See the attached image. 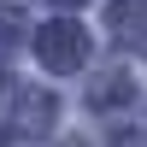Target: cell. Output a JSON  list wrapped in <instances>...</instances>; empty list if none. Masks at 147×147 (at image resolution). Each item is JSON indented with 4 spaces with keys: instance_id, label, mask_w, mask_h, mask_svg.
Returning a JSON list of instances; mask_svg holds the SVG:
<instances>
[{
    "instance_id": "6da1fadb",
    "label": "cell",
    "mask_w": 147,
    "mask_h": 147,
    "mask_svg": "<svg viewBox=\"0 0 147 147\" xmlns=\"http://www.w3.org/2000/svg\"><path fill=\"white\" fill-rule=\"evenodd\" d=\"M35 59H41L47 71H77L82 59H88V35L59 18V24H47V30L35 35Z\"/></svg>"
},
{
    "instance_id": "7a4b0ae2",
    "label": "cell",
    "mask_w": 147,
    "mask_h": 147,
    "mask_svg": "<svg viewBox=\"0 0 147 147\" xmlns=\"http://www.w3.org/2000/svg\"><path fill=\"white\" fill-rule=\"evenodd\" d=\"M112 24H118V41H136V47H147V0H118L112 6Z\"/></svg>"
},
{
    "instance_id": "3957f363",
    "label": "cell",
    "mask_w": 147,
    "mask_h": 147,
    "mask_svg": "<svg viewBox=\"0 0 147 147\" xmlns=\"http://www.w3.org/2000/svg\"><path fill=\"white\" fill-rule=\"evenodd\" d=\"M12 35H18V12H0V47H6Z\"/></svg>"
},
{
    "instance_id": "277c9868",
    "label": "cell",
    "mask_w": 147,
    "mask_h": 147,
    "mask_svg": "<svg viewBox=\"0 0 147 147\" xmlns=\"http://www.w3.org/2000/svg\"><path fill=\"white\" fill-rule=\"evenodd\" d=\"M0 147H6V141H0Z\"/></svg>"
}]
</instances>
